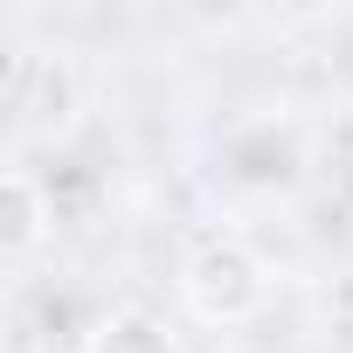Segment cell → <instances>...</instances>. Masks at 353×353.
Wrapping results in <instances>:
<instances>
[{
    "mask_svg": "<svg viewBox=\"0 0 353 353\" xmlns=\"http://www.w3.org/2000/svg\"><path fill=\"white\" fill-rule=\"evenodd\" d=\"M181 298H188V312L208 319V325H243V319H256L263 298H270L263 256H256L250 243H236V236H215V243H201V250L188 256Z\"/></svg>",
    "mask_w": 353,
    "mask_h": 353,
    "instance_id": "cell-1",
    "label": "cell"
},
{
    "mask_svg": "<svg viewBox=\"0 0 353 353\" xmlns=\"http://www.w3.org/2000/svg\"><path fill=\"white\" fill-rule=\"evenodd\" d=\"M83 353H181V339H173L166 319H152V312H111L90 332Z\"/></svg>",
    "mask_w": 353,
    "mask_h": 353,
    "instance_id": "cell-3",
    "label": "cell"
},
{
    "mask_svg": "<svg viewBox=\"0 0 353 353\" xmlns=\"http://www.w3.org/2000/svg\"><path fill=\"white\" fill-rule=\"evenodd\" d=\"M0 243H8V256H21V250L42 243V188L28 181L21 166L0 181Z\"/></svg>",
    "mask_w": 353,
    "mask_h": 353,
    "instance_id": "cell-2",
    "label": "cell"
}]
</instances>
